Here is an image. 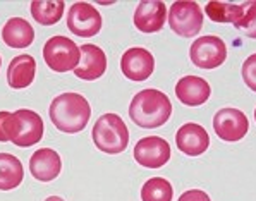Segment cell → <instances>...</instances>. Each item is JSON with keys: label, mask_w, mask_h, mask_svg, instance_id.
<instances>
[{"label": "cell", "mask_w": 256, "mask_h": 201, "mask_svg": "<svg viewBox=\"0 0 256 201\" xmlns=\"http://www.w3.org/2000/svg\"><path fill=\"white\" fill-rule=\"evenodd\" d=\"M48 114L58 131L74 134L86 128L92 117V107L80 93H62L52 100Z\"/></svg>", "instance_id": "1"}, {"label": "cell", "mask_w": 256, "mask_h": 201, "mask_svg": "<svg viewBox=\"0 0 256 201\" xmlns=\"http://www.w3.org/2000/svg\"><path fill=\"white\" fill-rule=\"evenodd\" d=\"M129 116L140 128L155 129L170 119L172 104L164 92L148 88L134 94L129 105Z\"/></svg>", "instance_id": "2"}, {"label": "cell", "mask_w": 256, "mask_h": 201, "mask_svg": "<svg viewBox=\"0 0 256 201\" xmlns=\"http://www.w3.org/2000/svg\"><path fill=\"white\" fill-rule=\"evenodd\" d=\"M92 136L96 148L108 155H119L129 144V129L117 114H104L94 122Z\"/></svg>", "instance_id": "3"}, {"label": "cell", "mask_w": 256, "mask_h": 201, "mask_svg": "<svg viewBox=\"0 0 256 201\" xmlns=\"http://www.w3.org/2000/svg\"><path fill=\"white\" fill-rule=\"evenodd\" d=\"M43 138V120L36 112L28 108H19L10 114L9 141L16 146L28 148L40 143Z\"/></svg>", "instance_id": "4"}, {"label": "cell", "mask_w": 256, "mask_h": 201, "mask_svg": "<svg viewBox=\"0 0 256 201\" xmlns=\"http://www.w3.org/2000/svg\"><path fill=\"white\" fill-rule=\"evenodd\" d=\"M43 58L55 72H69L81 60L80 46L68 36H52L43 46Z\"/></svg>", "instance_id": "5"}, {"label": "cell", "mask_w": 256, "mask_h": 201, "mask_svg": "<svg viewBox=\"0 0 256 201\" xmlns=\"http://www.w3.org/2000/svg\"><path fill=\"white\" fill-rule=\"evenodd\" d=\"M168 24L176 34L182 38H194L203 28V12L200 6L191 0H179L170 6Z\"/></svg>", "instance_id": "6"}, {"label": "cell", "mask_w": 256, "mask_h": 201, "mask_svg": "<svg viewBox=\"0 0 256 201\" xmlns=\"http://www.w3.org/2000/svg\"><path fill=\"white\" fill-rule=\"evenodd\" d=\"M189 57L191 62L200 69H216L226 62L227 58V46L224 40L218 36H200L198 40L192 42L189 48Z\"/></svg>", "instance_id": "7"}, {"label": "cell", "mask_w": 256, "mask_h": 201, "mask_svg": "<svg viewBox=\"0 0 256 201\" xmlns=\"http://www.w3.org/2000/svg\"><path fill=\"white\" fill-rule=\"evenodd\" d=\"M102 22V14L88 2L72 4L68 14L69 31L81 38H92L100 33Z\"/></svg>", "instance_id": "8"}, {"label": "cell", "mask_w": 256, "mask_h": 201, "mask_svg": "<svg viewBox=\"0 0 256 201\" xmlns=\"http://www.w3.org/2000/svg\"><path fill=\"white\" fill-rule=\"evenodd\" d=\"M214 129L216 136L224 141H241L250 131V122L244 112L238 108H222L214 117Z\"/></svg>", "instance_id": "9"}, {"label": "cell", "mask_w": 256, "mask_h": 201, "mask_svg": "<svg viewBox=\"0 0 256 201\" xmlns=\"http://www.w3.org/2000/svg\"><path fill=\"white\" fill-rule=\"evenodd\" d=\"M134 160L146 168H160L170 160V144L160 136H146L134 146Z\"/></svg>", "instance_id": "10"}, {"label": "cell", "mask_w": 256, "mask_h": 201, "mask_svg": "<svg viewBox=\"0 0 256 201\" xmlns=\"http://www.w3.org/2000/svg\"><path fill=\"white\" fill-rule=\"evenodd\" d=\"M120 69L122 74L129 81H146L153 74V69H155V58L146 48L132 46V48L126 50L124 55H122Z\"/></svg>", "instance_id": "11"}, {"label": "cell", "mask_w": 256, "mask_h": 201, "mask_svg": "<svg viewBox=\"0 0 256 201\" xmlns=\"http://www.w3.org/2000/svg\"><path fill=\"white\" fill-rule=\"evenodd\" d=\"M80 52L81 60L74 69V74L84 81H94L104 76L107 70V55L104 50L93 43H84L80 46Z\"/></svg>", "instance_id": "12"}, {"label": "cell", "mask_w": 256, "mask_h": 201, "mask_svg": "<svg viewBox=\"0 0 256 201\" xmlns=\"http://www.w3.org/2000/svg\"><path fill=\"white\" fill-rule=\"evenodd\" d=\"M176 143L177 148L189 156H198L203 155L210 146V136H208L206 129L194 122H188L176 134Z\"/></svg>", "instance_id": "13"}, {"label": "cell", "mask_w": 256, "mask_h": 201, "mask_svg": "<svg viewBox=\"0 0 256 201\" xmlns=\"http://www.w3.org/2000/svg\"><path fill=\"white\" fill-rule=\"evenodd\" d=\"M167 18V7L162 0H153V2H140L134 10V26L141 33H156L165 24Z\"/></svg>", "instance_id": "14"}, {"label": "cell", "mask_w": 256, "mask_h": 201, "mask_svg": "<svg viewBox=\"0 0 256 201\" xmlns=\"http://www.w3.org/2000/svg\"><path fill=\"white\" fill-rule=\"evenodd\" d=\"M30 170L36 180L42 182H50L55 177H58L62 170V160L55 150L42 148L33 153L30 158Z\"/></svg>", "instance_id": "15"}, {"label": "cell", "mask_w": 256, "mask_h": 201, "mask_svg": "<svg viewBox=\"0 0 256 201\" xmlns=\"http://www.w3.org/2000/svg\"><path fill=\"white\" fill-rule=\"evenodd\" d=\"M176 94L179 98V102H182L188 107H198V105H203L210 98L212 88L203 78L184 76L182 80L177 81Z\"/></svg>", "instance_id": "16"}, {"label": "cell", "mask_w": 256, "mask_h": 201, "mask_svg": "<svg viewBox=\"0 0 256 201\" xmlns=\"http://www.w3.org/2000/svg\"><path fill=\"white\" fill-rule=\"evenodd\" d=\"M34 74H36L34 58L28 54L18 55L10 60L9 67H7V82L14 90L28 88L34 80Z\"/></svg>", "instance_id": "17"}, {"label": "cell", "mask_w": 256, "mask_h": 201, "mask_svg": "<svg viewBox=\"0 0 256 201\" xmlns=\"http://www.w3.org/2000/svg\"><path fill=\"white\" fill-rule=\"evenodd\" d=\"M2 38L10 48H26L34 40V30L26 19L10 18L2 30Z\"/></svg>", "instance_id": "18"}, {"label": "cell", "mask_w": 256, "mask_h": 201, "mask_svg": "<svg viewBox=\"0 0 256 201\" xmlns=\"http://www.w3.org/2000/svg\"><path fill=\"white\" fill-rule=\"evenodd\" d=\"M24 179V168L18 156L0 153V191H12Z\"/></svg>", "instance_id": "19"}, {"label": "cell", "mask_w": 256, "mask_h": 201, "mask_svg": "<svg viewBox=\"0 0 256 201\" xmlns=\"http://www.w3.org/2000/svg\"><path fill=\"white\" fill-rule=\"evenodd\" d=\"M33 19L42 26H54L62 19L66 4L62 0H48V2H31L30 6Z\"/></svg>", "instance_id": "20"}, {"label": "cell", "mask_w": 256, "mask_h": 201, "mask_svg": "<svg viewBox=\"0 0 256 201\" xmlns=\"http://www.w3.org/2000/svg\"><path fill=\"white\" fill-rule=\"evenodd\" d=\"M208 18L215 22H232L238 24L241 21L244 14V4L242 6H236L230 2H208L206 9H204Z\"/></svg>", "instance_id": "21"}, {"label": "cell", "mask_w": 256, "mask_h": 201, "mask_svg": "<svg viewBox=\"0 0 256 201\" xmlns=\"http://www.w3.org/2000/svg\"><path fill=\"white\" fill-rule=\"evenodd\" d=\"M174 189L167 179L152 177L141 188V200L143 201H172Z\"/></svg>", "instance_id": "22"}, {"label": "cell", "mask_w": 256, "mask_h": 201, "mask_svg": "<svg viewBox=\"0 0 256 201\" xmlns=\"http://www.w3.org/2000/svg\"><path fill=\"white\" fill-rule=\"evenodd\" d=\"M236 30H239L242 34L256 40V2L244 4V14L241 21L234 24Z\"/></svg>", "instance_id": "23"}, {"label": "cell", "mask_w": 256, "mask_h": 201, "mask_svg": "<svg viewBox=\"0 0 256 201\" xmlns=\"http://www.w3.org/2000/svg\"><path fill=\"white\" fill-rule=\"evenodd\" d=\"M242 80L250 90L256 93V54L250 55L242 64Z\"/></svg>", "instance_id": "24"}, {"label": "cell", "mask_w": 256, "mask_h": 201, "mask_svg": "<svg viewBox=\"0 0 256 201\" xmlns=\"http://www.w3.org/2000/svg\"><path fill=\"white\" fill-rule=\"evenodd\" d=\"M177 201H212V200L202 189H189V191H184Z\"/></svg>", "instance_id": "25"}, {"label": "cell", "mask_w": 256, "mask_h": 201, "mask_svg": "<svg viewBox=\"0 0 256 201\" xmlns=\"http://www.w3.org/2000/svg\"><path fill=\"white\" fill-rule=\"evenodd\" d=\"M10 112H0V141L6 143L7 140V120H9Z\"/></svg>", "instance_id": "26"}, {"label": "cell", "mask_w": 256, "mask_h": 201, "mask_svg": "<svg viewBox=\"0 0 256 201\" xmlns=\"http://www.w3.org/2000/svg\"><path fill=\"white\" fill-rule=\"evenodd\" d=\"M45 201H64V200H62L60 196H48Z\"/></svg>", "instance_id": "27"}, {"label": "cell", "mask_w": 256, "mask_h": 201, "mask_svg": "<svg viewBox=\"0 0 256 201\" xmlns=\"http://www.w3.org/2000/svg\"><path fill=\"white\" fill-rule=\"evenodd\" d=\"M254 120H256V108H254Z\"/></svg>", "instance_id": "28"}, {"label": "cell", "mask_w": 256, "mask_h": 201, "mask_svg": "<svg viewBox=\"0 0 256 201\" xmlns=\"http://www.w3.org/2000/svg\"><path fill=\"white\" fill-rule=\"evenodd\" d=\"M0 66H2V58H0Z\"/></svg>", "instance_id": "29"}]
</instances>
